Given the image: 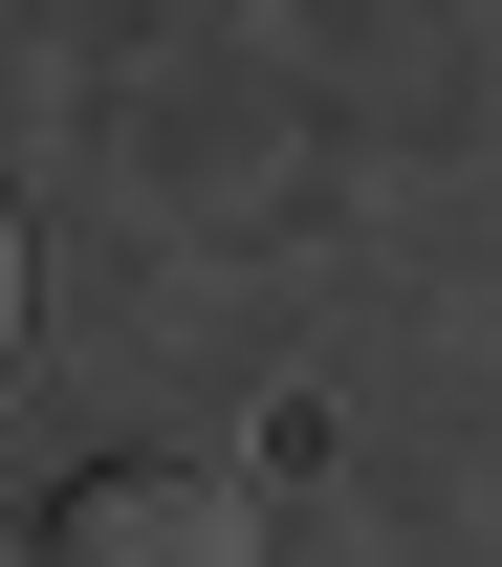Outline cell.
<instances>
[{"instance_id": "1", "label": "cell", "mask_w": 502, "mask_h": 567, "mask_svg": "<svg viewBox=\"0 0 502 567\" xmlns=\"http://www.w3.org/2000/svg\"><path fill=\"white\" fill-rule=\"evenodd\" d=\"M44 567H263V502L197 481V458H110V481L44 502Z\"/></svg>"}, {"instance_id": "2", "label": "cell", "mask_w": 502, "mask_h": 567, "mask_svg": "<svg viewBox=\"0 0 502 567\" xmlns=\"http://www.w3.org/2000/svg\"><path fill=\"white\" fill-rule=\"evenodd\" d=\"M0 350H22V197H0Z\"/></svg>"}, {"instance_id": "3", "label": "cell", "mask_w": 502, "mask_h": 567, "mask_svg": "<svg viewBox=\"0 0 502 567\" xmlns=\"http://www.w3.org/2000/svg\"><path fill=\"white\" fill-rule=\"evenodd\" d=\"M0 567H22V502H0Z\"/></svg>"}]
</instances>
